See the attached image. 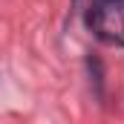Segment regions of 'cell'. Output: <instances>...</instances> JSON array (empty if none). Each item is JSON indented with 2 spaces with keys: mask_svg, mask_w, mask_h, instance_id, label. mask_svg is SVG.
Listing matches in <instances>:
<instances>
[{
  "mask_svg": "<svg viewBox=\"0 0 124 124\" xmlns=\"http://www.w3.org/2000/svg\"><path fill=\"white\" fill-rule=\"evenodd\" d=\"M87 72H90V84H93L95 98L104 101V66H101V58L87 55Z\"/></svg>",
  "mask_w": 124,
  "mask_h": 124,
  "instance_id": "6da1fadb",
  "label": "cell"
},
{
  "mask_svg": "<svg viewBox=\"0 0 124 124\" xmlns=\"http://www.w3.org/2000/svg\"><path fill=\"white\" fill-rule=\"evenodd\" d=\"M98 3H107V6H116V3H124V0H98Z\"/></svg>",
  "mask_w": 124,
  "mask_h": 124,
  "instance_id": "7a4b0ae2",
  "label": "cell"
}]
</instances>
